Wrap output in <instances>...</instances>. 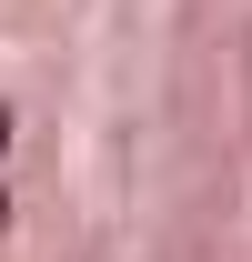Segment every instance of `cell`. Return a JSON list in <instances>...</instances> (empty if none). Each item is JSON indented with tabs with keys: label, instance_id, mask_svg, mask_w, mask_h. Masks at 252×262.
<instances>
[{
	"label": "cell",
	"instance_id": "obj_2",
	"mask_svg": "<svg viewBox=\"0 0 252 262\" xmlns=\"http://www.w3.org/2000/svg\"><path fill=\"white\" fill-rule=\"evenodd\" d=\"M0 232H10V192H0Z\"/></svg>",
	"mask_w": 252,
	"mask_h": 262
},
{
	"label": "cell",
	"instance_id": "obj_1",
	"mask_svg": "<svg viewBox=\"0 0 252 262\" xmlns=\"http://www.w3.org/2000/svg\"><path fill=\"white\" fill-rule=\"evenodd\" d=\"M0 151H10V101H0Z\"/></svg>",
	"mask_w": 252,
	"mask_h": 262
}]
</instances>
